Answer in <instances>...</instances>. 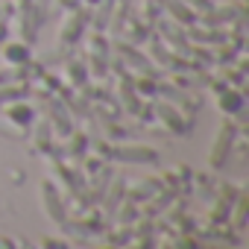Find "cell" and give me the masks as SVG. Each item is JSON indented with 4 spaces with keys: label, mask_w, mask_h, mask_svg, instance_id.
<instances>
[{
    "label": "cell",
    "mask_w": 249,
    "mask_h": 249,
    "mask_svg": "<svg viewBox=\"0 0 249 249\" xmlns=\"http://www.w3.org/2000/svg\"><path fill=\"white\" fill-rule=\"evenodd\" d=\"M231 138H234V129H231V126H223V129H220V138H217V144H214V150H211V164H214V167L223 164V150L229 153Z\"/></svg>",
    "instance_id": "cell-1"
},
{
    "label": "cell",
    "mask_w": 249,
    "mask_h": 249,
    "mask_svg": "<svg viewBox=\"0 0 249 249\" xmlns=\"http://www.w3.org/2000/svg\"><path fill=\"white\" fill-rule=\"evenodd\" d=\"M41 191H44V196H47V202H44V205H47V211H50V217H53V220H62L65 214L59 211V199H56V194H53V188H50V185H44Z\"/></svg>",
    "instance_id": "cell-3"
},
{
    "label": "cell",
    "mask_w": 249,
    "mask_h": 249,
    "mask_svg": "<svg viewBox=\"0 0 249 249\" xmlns=\"http://www.w3.org/2000/svg\"><path fill=\"white\" fill-rule=\"evenodd\" d=\"M9 243H12V240H6V237H0V249H6Z\"/></svg>",
    "instance_id": "cell-4"
},
{
    "label": "cell",
    "mask_w": 249,
    "mask_h": 249,
    "mask_svg": "<svg viewBox=\"0 0 249 249\" xmlns=\"http://www.w3.org/2000/svg\"><path fill=\"white\" fill-rule=\"evenodd\" d=\"M220 106H223V111L234 114V111H240V106H243V97H240V94H234V91H226V94L220 97Z\"/></svg>",
    "instance_id": "cell-2"
}]
</instances>
